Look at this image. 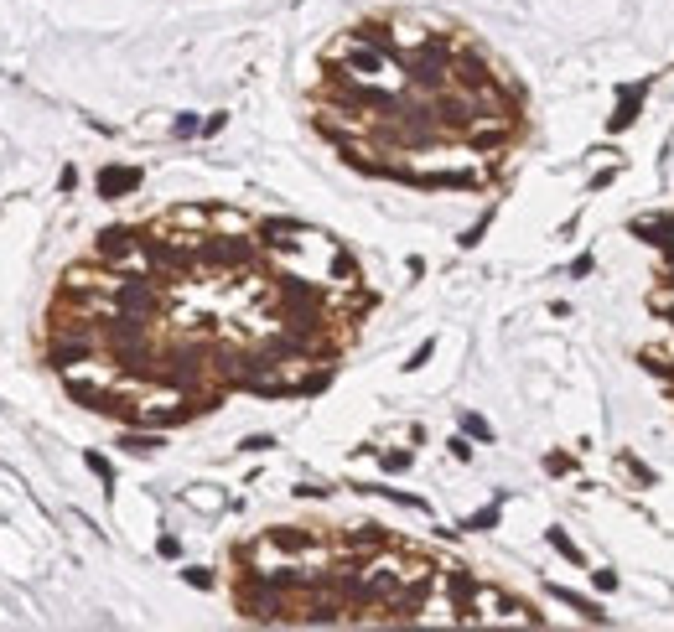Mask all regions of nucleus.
<instances>
[{
  "mask_svg": "<svg viewBox=\"0 0 674 632\" xmlns=\"http://www.w3.org/2000/svg\"><path fill=\"white\" fill-rule=\"evenodd\" d=\"M643 94H649V78H643V83H627V88H623V104H617L612 119H607V130H612V135H623V130L638 125V104H643Z\"/></svg>",
  "mask_w": 674,
  "mask_h": 632,
  "instance_id": "obj_1",
  "label": "nucleus"
},
{
  "mask_svg": "<svg viewBox=\"0 0 674 632\" xmlns=\"http://www.w3.org/2000/svg\"><path fill=\"white\" fill-rule=\"evenodd\" d=\"M135 187H141V171H135V166L99 171V192H104V197H119V192H135Z\"/></svg>",
  "mask_w": 674,
  "mask_h": 632,
  "instance_id": "obj_2",
  "label": "nucleus"
},
{
  "mask_svg": "<svg viewBox=\"0 0 674 632\" xmlns=\"http://www.w3.org/2000/svg\"><path fill=\"white\" fill-rule=\"evenodd\" d=\"M555 596H560V601H566V607H570V611H581V617H586V622H607V617H602V611H597V607H592V601H586V596H576V591H566V585H555Z\"/></svg>",
  "mask_w": 674,
  "mask_h": 632,
  "instance_id": "obj_3",
  "label": "nucleus"
},
{
  "mask_svg": "<svg viewBox=\"0 0 674 632\" xmlns=\"http://www.w3.org/2000/svg\"><path fill=\"white\" fill-rule=\"evenodd\" d=\"M638 363H643V368H649V374H659V378H664V384H674V363H669V358H664V352H653V348H643V352H638Z\"/></svg>",
  "mask_w": 674,
  "mask_h": 632,
  "instance_id": "obj_4",
  "label": "nucleus"
},
{
  "mask_svg": "<svg viewBox=\"0 0 674 632\" xmlns=\"http://www.w3.org/2000/svg\"><path fill=\"white\" fill-rule=\"evenodd\" d=\"M544 472H550V477H570V472H576V461H570L566 451H550V457H544Z\"/></svg>",
  "mask_w": 674,
  "mask_h": 632,
  "instance_id": "obj_5",
  "label": "nucleus"
},
{
  "mask_svg": "<svg viewBox=\"0 0 674 632\" xmlns=\"http://www.w3.org/2000/svg\"><path fill=\"white\" fill-rule=\"evenodd\" d=\"M156 446H161V435H125V451H135V457H145Z\"/></svg>",
  "mask_w": 674,
  "mask_h": 632,
  "instance_id": "obj_6",
  "label": "nucleus"
},
{
  "mask_svg": "<svg viewBox=\"0 0 674 632\" xmlns=\"http://www.w3.org/2000/svg\"><path fill=\"white\" fill-rule=\"evenodd\" d=\"M550 544H555V550H560V555H566V560H570V565H581V550H576V544H570V539H566V534H560V528H550Z\"/></svg>",
  "mask_w": 674,
  "mask_h": 632,
  "instance_id": "obj_7",
  "label": "nucleus"
},
{
  "mask_svg": "<svg viewBox=\"0 0 674 632\" xmlns=\"http://www.w3.org/2000/svg\"><path fill=\"white\" fill-rule=\"evenodd\" d=\"M461 425H467V435H483V441H493V430H488V420H483V415H467Z\"/></svg>",
  "mask_w": 674,
  "mask_h": 632,
  "instance_id": "obj_8",
  "label": "nucleus"
},
{
  "mask_svg": "<svg viewBox=\"0 0 674 632\" xmlns=\"http://www.w3.org/2000/svg\"><path fill=\"white\" fill-rule=\"evenodd\" d=\"M493 524H498V508H483V513L467 518V528H493Z\"/></svg>",
  "mask_w": 674,
  "mask_h": 632,
  "instance_id": "obj_9",
  "label": "nucleus"
},
{
  "mask_svg": "<svg viewBox=\"0 0 674 632\" xmlns=\"http://www.w3.org/2000/svg\"><path fill=\"white\" fill-rule=\"evenodd\" d=\"M384 467H389V472H405V467H410V457H405V451H389V457H384Z\"/></svg>",
  "mask_w": 674,
  "mask_h": 632,
  "instance_id": "obj_10",
  "label": "nucleus"
},
{
  "mask_svg": "<svg viewBox=\"0 0 674 632\" xmlns=\"http://www.w3.org/2000/svg\"><path fill=\"white\" fill-rule=\"evenodd\" d=\"M592 585H597V591H612V585H617V575H612V570H597V575H592Z\"/></svg>",
  "mask_w": 674,
  "mask_h": 632,
  "instance_id": "obj_11",
  "label": "nucleus"
}]
</instances>
